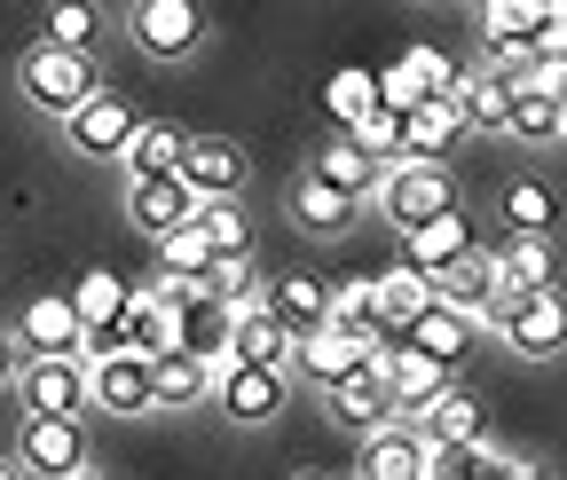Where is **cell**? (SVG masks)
I'll use <instances>...</instances> for the list:
<instances>
[{"label": "cell", "instance_id": "obj_47", "mask_svg": "<svg viewBox=\"0 0 567 480\" xmlns=\"http://www.w3.org/2000/svg\"><path fill=\"white\" fill-rule=\"evenodd\" d=\"M292 480H323V472H292Z\"/></svg>", "mask_w": 567, "mask_h": 480}, {"label": "cell", "instance_id": "obj_3", "mask_svg": "<svg viewBox=\"0 0 567 480\" xmlns=\"http://www.w3.org/2000/svg\"><path fill=\"white\" fill-rule=\"evenodd\" d=\"M371 197H379V213L410 237V229L442 221L450 205H457V181H450V166H410V158H402V166H386V174H379V189H371Z\"/></svg>", "mask_w": 567, "mask_h": 480}, {"label": "cell", "instance_id": "obj_35", "mask_svg": "<svg viewBox=\"0 0 567 480\" xmlns=\"http://www.w3.org/2000/svg\"><path fill=\"white\" fill-rule=\"evenodd\" d=\"M339 143L363 158V166H379V174H386V166H402V118H394V111H371V118H354Z\"/></svg>", "mask_w": 567, "mask_h": 480}, {"label": "cell", "instance_id": "obj_7", "mask_svg": "<svg viewBox=\"0 0 567 480\" xmlns=\"http://www.w3.org/2000/svg\"><path fill=\"white\" fill-rule=\"evenodd\" d=\"M284 394H292L284 371H252V363H221V371H213V401L229 409V426H276Z\"/></svg>", "mask_w": 567, "mask_h": 480}, {"label": "cell", "instance_id": "obj_10", "mask_svg": "<svg viewBox=\"0 0 567 480\" xmlns=\"http://www.w3.org/2000/svg\"><path fill=\"white\" fill-rule=\"evenodd\" d=\"M87 401L103 418H151L158 409V386H151V355H111V363H87Z\"/></svg>", "mask_w": 567, "mask_h": 480}, {"label": "cell", "instance_id": "obj_20", "mask_svg": "<svg viewBox=\"0 0 567 480\" xmlns=\"http://www.w3.org/2000/svg\"><path fill=\"white\" fill-rule=\"evenodd\" d=\"M434 307L481 323V315L496 307V260H488V252H465L457 268H442V276H434Z\"/></svg>", "mask_w": 567, "mask_h": 480}, {"label": "cell", "instance_id": "obj_38", "mask_svg": "<svg viewBox=\"0 0 567 480\" xmlns=\"http://www.w3.org/2000/svg\"><path fill=\"white\" fill-rule=\"evenodd\" d=\"M95 32H103V17H95V9H80V0H55V9L40 17V40H48V48H71V55H87V48H95Z\"/></svg>", "mask_w": 567, "mask_h": 480}, {"label": "cell", "instance_id": "obj_37", "mask_svg": "<svg viewBox=\"0 0 567 480\" xmlns=\"http://www.w3.org/2000/svg\"><path fill=\"white\" fill-rule=\"evenodd\" d=\"M505 134H513V143H528V150L559 143V103H551V95H536V87H520V95H513V111H505Z\"/></svg>", "mask_w": 567, "mask_h": 480}, {"label": "cell", "instance_id": "obj_45", "mask_svg": "<svg viewBox=\"0 0 567 480\" xmlns=\"http://www.w3.org/2000/svg\"><path fill=\"white\" fill-rule=\"evenodd\" d=\"M0 480H24V472H17V465H0Z\"/></svg>", "mask_w": 567, "mask_h": 480}, {"label": "cell", "instance_id": "obj_13", "mask_svg": "<svg viewBox=\"0 0 567 480\" xmlns=\"http://www.w3.org/2000/svg\"><path fill=\"white\" fill-rule=\"evenodd\" d=\"M260 315H268L284 338H308L316 323H331V284L316 276V268H292V276H276V284H268Z\"/></svg>", "mask_w": 567, "mask_h": 480}, {"label": "cell", "instance_id": "obj_9", "mask_svg": "<svg viewBox=\"0 0 567 480\" xmlns=\"http://www.w3.org/2000/svg\"><path fill=\"white\" fill-rule=\"evenodd\" d=\"M17 401H24V418H71L80 426L87 418V363H24L17 371Z\"/></svg>", "mask_w": 567, "mask_h": 480}, {"label": "cell", "instance_id": "obj_40", "mask_svg": "<svg viewBox=\"0 0 567 480\" xmlns=\"http://www.w3.org/2000/svg\"><path fill=\"white\" fill-rule=\"evenodd\" d=\"M481 480H551V465H544V457H520V449L481 441Z\"/></svg>", "mask_w": 567, "mask_h": 480}, {"label": "cell", "instance_id": "obj_21", "mask_svg": "<svg viewBox=\"0 0 567 480\" xmlns=\"http://www.w3.org/2000/svg\"><path fill=\"white\" fill-rule=\"evenodd\" d=\"M465 252H481V229H473V221L457 213V205H450L442 221L410 229V268H417V276H442V268H457Z\"/></svg>", "mask_w": 567, "mask_h": 480}, {"label": "cell", "instance_id": "obj_33", "mask_svg": "<svg viewBox=\"0 0 567 480\" xmlns=\"http://www.w3.org/2000/svg\"><path fill=\"white\" fill-rule=\"evenodd\" d=\"M331 331H347L354 347H371V338H386V331H379V300H371V276H347V284H331Z\"/></svg>", "mask_w": 567, "mask_h": 480}, {"label": "cell", "instance_id": "obj_19", "mask_svg": "<svg viewBox=\"0 0 567 480\" xmlns=\"http://www.w3.org/2000/svg\"><path fill=\"white\" fill-rule=\"evenodd\" d=\"M371 300H379V331L386 338H410V323L434 307V276H417V268H386V276H371Z\"/></svg>", "mask_w": 567, "mask_h": 480}, {"label": "cell", "instance_id": "obj_26", "mask_svg": "<svg viewBox=\"0 0 567 480\" xmlns=\"http://www.w3.org/2000/svg\"><path fill=\"white\" fill-rule=\"evenodd\" d=\"M410 434H417L425 449H473V441H481V401L450 386V394H442V401H434V409H425V418L410 426Z\"/></svg>", "mask_w": 567, "mask_h": 480}, {"label": "cell", "instance_id": "obj_2", "mask_svg": "<svg viewBox=\"0 0 567 480\" xmlns=\"http://www.w3.org/2000/svg\"><path fill=\"white\" fill-rule=\"evenodd\" d=\"M481 323L505 338L513 355H528V363L567 355V300H559V292H496V307H488Z\"/></svg>", "mask_w": 567, "mask_h": 480}, {"label": "cell", "instance_id": "obj_36", "mask_svg": "<svg viewBox=\"0 0 567 480\" xmlns=\"http://www.w3.org/2000/svg\"><path fill=\"white\" fill-rule=\"evenodd\" d=\"M213 260H221V252H213V244L197 237V221H189V229L158 237V268H151V276H189V284H205V276H213Z\"/></svg>", "mask_w": 567, "mask_h": 480}, {"label": "cell", "instance_id": "obj_29", "mask_svg": "<svg viewBox=\"0 0 567 480\" xmlns=\"http://www.w3.org/2000/svg\"><path fill=\"white\" fill-rule=\"evenodd\" d=\"M229 363H252V371H284V378H292V338H284L268 315H229Z\"/></svg>", "mask_w": 567, "mask_h": 480}, {"label": "cell", "instance_id": "obj_28", "mask_svg": "<svg viewBox=\"0 0 567 480\" xmlns=\"http://www.w3.org/2000/svg\"><path fill=\"white\" fill-rule=\"evenodd\" d=\"M354 480H425V441L410 426H386L363 441V472Z\"/></svg>", "mask_w": 567, "mask_h": 480}, {"label": "cell", "instance_id": "obj_22", "mask_svg": "<svg viewBox=\"0 0 567 480\" xmlns=\"http://www.w3.org/2000/svg\"><path fill=\"white\" fill-rule=\"evenodd\" d=\"M488 260H496V292H551V276H559L551 237H505Z\"/></svg>", "mask_w": 567, "mask_h": 480}, {"label": "cell", "instance_id": "obj_31", "mask_svg": "<svg viewBox=\"0 0 567 480\" xmlns=\"http://www.w3.org/2000/svg\"><path fill=\"white\" fill-rule=\"evenodd\" d=\"M197 237L221 252V260H245V252H252V221H245L237 197H205V205H197Z\"/></svg>", "mask_w": 567, "mask_h": 480}, {"label": "cell", "instance_id": "obj_43", "mask_svg": "<svg viewBox=\"0 0 567 480\" xmlns=\"http://www.w3.org/2000/svg\"><path fill=\"white\" fill-rule=\"evenodd\" d=\"M17 371H24V347H17V331H0V386H17Z\"/></svg>", "mask_w": 567, "mask_h": 480}, {"label": "cell", "instance_id": "obj_15", "mask_svg": "<svg viewBox=\"0 0 567 480\" xmlns=\"http://www.w3.org/2000/svg\"><path fill=\"white\" fill-rule=\"evenodd\" d=\"M126 221L158 244V237H174V229H189V221H197V197H189V181H182V174H174V181H134V189H126Z\"/></svg>", "mask_w": 567, "mask_h": 480}, {"label": "cell", "instance_id": "obj_18", "mask_svg": "<svg viewBox=\"0 0 567 480\" xmlns=\"http://www.w3.org/2000/svg\"><path fill=\"white\" fill-rule=\"evenodd\" d=\"M386 386H394V418H402V426H417L425 409H434V401L450 394V371H442V363H425L417 347H394V363H386Z\"/></svg>", "mask_w": 567, "mask_h": 480}, {"label": "cell", "instance_id": "obj_17", "mask_svg": "<svg viewBox=\"0 0 567 480\" xmlns=\"http://www.w3.org/2000/svg\"><path fill=\"white\" fill-rule=\"evenodd\" d=\"M371 347H379V338H371ZM371 347H354V338H347V331H331V323H316L308 338H292V371H300V378H316V386L331 394L339 378H354V371H363V355H371Z\"/></svg>", "mask_w": 567, "mask_h": 480}, {"label": "cell", "instance_id": "obj_8", "mask_svg": "<svg viewBox=\"0 0 567 480\" xmlns=\"http://www.w3.org/2000/svg\"><path fill=\"white\" fill-rule=\"evenodd\" d=\"M394 347H402V338H394ZM386 363H394V355H386ZM386 363H363L354 378H339V386L323 394V401H331V418H339L347 434H363V441H371V434H386V426H402V418H394V386H386Z\"/></svg>", "mask_w": 567, "mask_h": 480}, {"label": "cell", "instance_id": "obj_24", "mask_svg": "<svg viewBox=\"0 0 567 480\" xmlns=\"http://www.w3.org/2000/svg\"><path fill=\"white\" fill-rule=\"evenodd\" d=\"M473 338H481V323H465V315H450V307H425V315L410 323V338H402V347H417L425 363L457 371V363L473 355Z\"/></svg>", "mask_w": 567, "mask_h": 480}, {"label": "cell", "instance_id": "obj_14", "mask_svg": "<svg viewBox=\"0 0 567 480\" xmlns=\"http://www.w3.org/2000/svg\"><path fill=\"white\" fill-rule=\"evenodd\" d=\"M245 150L229 143V134H189V158H182V181H189V197L205 205V197H237L245 189Z\"/></svg>", "mask_w": 567, "mask_h": 480}, {"label": "cell", "instance_id": "obj_6", "mask_svg": "<svg viewBox=\"0 0 567 480\" xmlns=\"http://www.w3.org/2000/svg\"><path fill=\"white\" fill-rule=\"evenodd\" d=\"M473 32H481V55L496 72H513V80L536 72V0H488Z\"/></svg>", "mask_w": 567, "mask_h": 480}, {"label": "cell", "instance_id": "obj_39", "mask_svg": "<svg viewBox=\"0 0 567 480\" xmlns=\"http://www.w3.org/2000/svg\"><path fill=\"white\" fill-rule=\"evenodd\" d=\"M323 103H331L339 126H354V118H371V111H379V80H371V72H339V80L323 87Z\"/></svg>", "mask_w": 567, "mask_h": 480}, {"label": "cell", "instance_id": "obj_23", "mask_svg": "<svg viewBox=\"0 0 567 480\" xmlns=\"http://www.w3.org/2000/svg\"><path fill=\"white\" fill-rule=\"evenodd\" d=\"M457 143H465V126H457L450 103H425V111L402 118V158H410V166H450Z\"/></svg>", "mask_w": 567, "mask_h": 480}, {"label": "cell", "instance_id": "obj_27", "mask_svg": "<svg viewBox=\"0 0 567 480\" xmlns=\"http://www.w3.org/2000/svg\"><path fill=\"white\" fill-rule=\"evenodd\" d=\"M292 229L300 237H347L354 229V197H339V189H323V181H292Z\"/></svg>", "mask_w": 567, "mask_h": 480}, {"label": "cell", "instance_id": "obj_5", "mask_svg": "<svg viewBox=\"0 0 567 480\" xmlns=\"http://www.w3.org/2000/svg\"><path fill=\"white\" fill-rule=\"evenodd\" d=\"M134 126H142V118H134V103L103 87V95H87L80 111L63 118V143H71V158H126Z\"/></svg>", "mask_w": 567, "mask_h": 480}, {"label": "cell", "instance_id": "obj_32", "mask_svg": "<svg viewBox=\"0 0 567 480\" xmlns=\"http://www.w3.org/2000/svg\"><path fill=\"white\" fill-rule=\"evenodd\" d=\"M308 181H323V189H339V197H354V205H363V197L379 189V166H363L347 143H323V150L308 158Z\"/></svg>", "mask_w": 567, "mask_h": 480}, {"label": "cell", "instance_id": "obj_11", "mask_svg": "<svg viewBox=\"0 0 567 480\" xmlns=\"http://www.w3.org/2000/svg\"><path fill=\"white\" fill-rule=\"evenodd\" d=\"M80 338H87V323L71 315V300H63V292H40V300L24 307V323H17L24 363H80Z\"/></svg>", "mask_w": 567, "mask_h": 480}, {"label": "cell", "instance_id": "obj_42", "mask_svg": "<svg viewBox=\"0 0 567 480\" xmlns=\"http://www.w3.org/2000/svg\"><path fill=\"white\" fill-rule=\"evenodd\" d=\"M425 480H481V441L473 449H425Z\"/></svg>", "mask_w": 567, "mask_h": 480}, {"label": "cell", "instance_id": "obj_46", "mask_svg": "<svg viewBox=\"0 0 567 480\" xmlns=\"http://www.w3.org/2000/svg\"><path fill=\"white\" fill-rule=\"evenodd\" d=\"M559 143H567V103H559Z\"/></svg>", "mask_w": 567, "mask_h": 480}, {"label": "cell", "instance_id": "obj_44", "mask_svg": "<svg viewBox=\"0 0 567 480\" xmlns=\"http://www.w3.org/2000/svg\"><path fill=\"white\" fill-rule=\"evenodd\" d=\"M71 480H118V472H111V465H95V457H87V465H80V472H71Z\"/></svg>", "mask_w": 567, "mask_h": 480}, {"label": "cell", "instance_id": "obj_1", "mask_svg": "<svg viewBox=\"0 0 567 480\" xmlns=\"http://www.w3.org/2000/svg\"><path fill=\"white\" fill-rule=\"evenodd\" d=\"M17 95H24L32 111H48V118H71L87 95H103V72H95V55H71V48L32 40L24 63H17Z\"/></svg>", "mask_w": 567, "mask_h": 480}, {"label": "cell", "instance_id": "obj_41", "mask_svg": "<svg viewBox=\"0 0 567 480\" xmlns=\"http://www.w3.org/2000/svg\"><path fill=\"white\" fill-rule=\"evenodd\" d=\"M536 63H567V0H536Z\"/></svg>", "mask_w": 567, "mask_h": 480}, {"label": "cell", "instance_id": "obj_16", "mask_svg": "<svg viewBox=\"0 0 567 480\" xmlns=\"http://www.w3.org/2000/svg\"><path fill=\"white\" fill-rule=\"evenodd\" d=\"M182 158H189V126H166V118H142L118 166H126V189H134V181H174V174H182Z\"/></svg>", "mask_w": 567, "mask_h": 480}, {"label": "cell", "instance_id": "obj_30", "mask_svg": "<svg viewBox=\"0 0 567 480\" xmlns=\"http://www.w3.org/2000/svg\"><path fill=\"white\" fill-rule=\"evenodd\" d=\"M151 386H158V409H197L213 401V371L197 355H151Z\"/></svg>", "mask_w": 567, "mask_h": 480}, {"label": "cell", "instance_id": "obj_4", "mask_svg": "<svg viewBox=\"0 0 567 480\" xmlns=\"http://www.w3.org/2000/svg\"><path fill=\"white\" fill-rule=\"evenodd\" d=\"M126 32H134V48L151 63H182V55L205 48V9H197V0H134Z\"/></svg>", "mask_w": 567, "mask_h": 480}, {"label": "cell", "instance_id": "obj_12", "mask_svg": "<svg viewBox=\"0 0 567 480\" xmlns=\"http://www.w3.org/2000/svg\"><path fill=\"white\" fill-rule=\"evenodd\" d=\"M87 465V434L71 418H24L17 434V472H40V480H71Z\"/></svg>", "mask_w": 567, "mask_h": 480}, {"label": "cell", "instance_id": "obj_25", "mask_svg": "<svg viewBox=\"0 0 567 480\" xmlns=\"http://www.w3.org/2000/svg\"><path fill=\"white\" fill-rule=\"evenodd\" d=\"M496 213H505V229H513V237H551V229H559V189H551V181H536V174H520V181H505Z\"/></svg>", "mask_w": 567, "mask_h": 480}, {"label": "cell", "instance_id": "obj_34", "mask_svg": "<svg viewBox=\"0 0 567 480\" xmlns=\"http://www.w3.org/2000/svg\"><path fill=\"white\" fill-rule=\"evenodd\" d=\"M63 300H71V315H80L87 331H103V323H118V315H126V284L111 276V268H87V276L71 284Z\"/></svg>", "mask_w": 567, "mask_h": 480}]
</instances>
